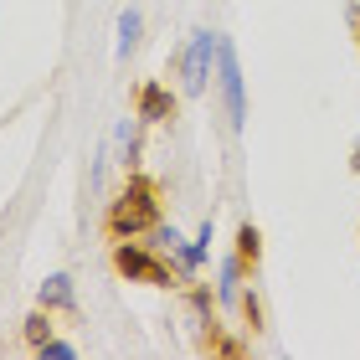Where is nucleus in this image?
<instances>
[{"instance_id":"7","label":"nucleus","mask_w":360,"mask_h":360,"mask_svg":"<svg viewBox=\"0 0 360 360\" xmlns=\"http://www.w3.org/2000/svg\"><path fill=\"white\" fill-rule=\"evenodd\" d=\"M144 113H150V119L165 113V93H160V88H144Z\"/></svg>"},{"instance_id":"6","label":"nucleus","mask_w":360,"mask_h":360,"mask_svg":"<svg viewBox=\"0 0 360 360\" xmlns=\"http://www.w3.org/2000/svg\"><path fill=\"white\" fill-rule=\"evenodd\" d=\"M119 37H124V41H119V52H129V46H134V37H139V15H134V11H129L124 21H119Z\"/></svg>"},{"instance_id":"1","label":"nucleus","mask_w":360,"mask_h":360,"mask_svg":"<svg viewBox=\"0 0 360 360\" xmlns=\"http://www.w3.org/2000/svg\"><path fill=\"white\" fill-rule=\"evenodd\" d=\"M150 221H155V195H150V186H144V180H134V186H129V191L119 195V201H113L108 226H113L119 237H124V232L134 237V232H144Z\"/></svg>"},{"instance_id":"3","label":"nucleus","mask_w":360,"mask_h":360,"mask_svg":"<svg viewBox=\"0 0 360 360\" xmlns=\"http://www.w3.org/2000/svg\"><path fill=\"white\" fill-rule=\"evenodd\" d=\"M211 52H217V37H211V31H201V37L191 41V52H186V88H191V93H206Z\"/></svg>"},{"instance_id":"4","label":"nucleus","mask_w":360,"mask_h":360,"mask_svg":"<svg viewBox=\"0 0 360 360\" xmlns=\"http://www.w3.org/2000/svg\"><path fill=\"white\" fill-rule=\"evenodd\" d=\"M119 268L129 278H144V283H165V268H160L155 257H144L139 248H119Z\"/></svg>"},{"instance_id":"5","label":"nucleus","mask_w":360,"mask_h":360,"mask_svg":"<svg viewBox=\"0 0 360 360\" xmlns=\"http://www.w3.org/2000/svg\"><path fill=\"white\" fill-rule=\"evenodd\" d=\"M41 299H46V304H68V299H72V288H68V278H46V288H41Z\"/></svg>"},{"instance_id":"2","label":"nucleus","mask_w":360,"mask_h":360,"mask_svg":"<svg viewBox=\"0 0 360 360\" xmlns=\"http://www.w3.org/2000/svg\"><path fill=\"white\" fill-rule=\"evenodd\" d=\"M217 62H221V93H226V113H232V124H242V72H237V52L232 41H217Z\"/></svg>"}]
</instances>
